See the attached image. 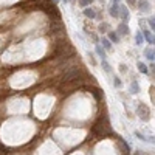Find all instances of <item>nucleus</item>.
I'll return each instance as SVG.
<instances>
[{
  "mask_svg": "<svg viewBox=\"0 0 155 155\" xmlns=\"http://www.w3.org/2000/svg\"><path fill=\"white\" fill-rule=\"evenodd\" d=\"M109 14H110L112 17L120 16V3H112L110 8H109Z\"/></svg>",
  "mask_w": 155,
  "mask_h": 155,
  "instance_id": "0eeeda50",
  "label": "nucleus"
},
{
  "mask_svg": "<svg viewBox=\"0 0 155 155\" xmlns=\"http://www.w3.org/2000/svg\"><path fill=\"white\" fill-rule=\"evenodd\" d=\"M143 37H144V42H148L149 45H154V33H151V30H143Z\"/></svg>",
  "mask_w": 155,
  "mask_h": 155,
  "instance_id": "39448f33",
  "label": "nucleus"
},
{
  "mask_svg": "<svg viewBox=\"0 0 155 155\" xmlns=\"http://www.w3.org/2000/svg\"><path fill=\"white\" fill-rule=\"evenodd\" d=\"M98 31H99V33H109V23H107V22H101Z\"/></svg>",
  "mask_w": 155,
  "mask_h": 155,
  "instance_id": "f3484780",
  "label": "nucleus"
},
{
  "mask_svg": "<svg viewBox=\"0 0 155 155\" xmlns=\"http://www.w3.org/2000/svg\"><path fill=\"white\" fill-rule=\"evenodd\" d=\"M144 56H146V59H148V61L154 62V58H155V54H154V48H152V47L146 48V50H144Z\"/></svg>",
  "mask_w": 155,
  "mask_h": 155,
  "instance_id": "f8f14e48",
  "label": "nucleus"
},
{
  "mask_svg": "<svg viewBox=\"0 0 155 155\" xmlns=\"http://www.w3.org/2000/svg\"><path fill=\"white\" fill-rule=\"evenodd\" d=\"M143 152H144V151H136V152H135V155H144Z\"/></svg>",
  "mask_w": 155,
  "mask_h": 155,
  "instance_id": "b1692460",
  "label": "nucleus"
},
{
  "mask_svg": "<svg viewBox=\"0 0 155 155\" xmlns=\"http://www.w3.org/2000/svg\"><path fill=\"white\" fill-rule=\"evenodd\" d=\"M116 34L120 36V37H121V36H127V34H129V25H127V23H124V22H121L120 25H118Z\"/></svg>",
  "mask_w": 155,
  "mask_h": 155,
  "instance_id": "20e7f679",
  "label": "nucleus"
},
{
  "mask_svg": "<svg viewBox=\"0 0 155 155\" xmlns=\"http://www.w3.org/2000/svg\"><path fill=\"white\" fill-rule=\"evenodd\" d=\"M138 109H141V113H138V116L141 118L143 121H149V115H151V110H149V107L148 106H144V104H138Z\"/></svg>",
  "mask_w": 155,
  "mask_h": 155,
  "instance_id": "f03ea898",
  "label": "nucleus"
},
{
  "mask_svg": "<svg viewBox=\"0 0 155 155\" xmlns=\"http://www.w3.org/2000/svg\"><path fill=\"white\" fill-rule=\"evenodd\" d=\"M130 93L132 95H138L140 93V84H138V81H136V79H133L130 82Z\"/></svg>",
  "mask_w": 155,
  "mask_h": 155,
  "instance_id": "9d476101",
  "label": "nucleus"
},
{
  "mask_svg": "<svg viewBox=\"0 0 155 155\" xmlns=\"http://www.w3.org/2000/svg\"><path fill=\"white\" fill-rule=\"evenodd\" d=\"M135 136L138 140H141V141H148V143H154V136L151 138V136H146L144 133H141L140 130H135Z\"/></svg>",
  "mask_w": 155,
  "mask_h": 155,
  "instance_id": "1a4fd4ad",
  "label": "nucleus"
},
{
  "mask_svg": "<svg viewBox=\"0 0 155 155\" xmlns=\"http://www.w3.org/2000/svg\"><path fill=\"white\" fill-rule=\"evenodd\" d=\"M143 42H144V37H143V33L138 30L135 33V43L136 45H143Z\"/></svg>",
  "mask_w": 155,
  "mask_h": 155,
  "instance_id": "2eb2a0df",
  "label": "nucleus"
},
{
  "mask_svg": "<svg viewBox=\"0 0 155 155\" xmlns=\"http://www.w3.org/2000/svg\"><path fill=\"white\" fill-rule=\"evenodd\" d=\"M87 56H88V61H90V62H92V65H95V67H96V65H98V64H96V58H95V54L88 51V53H87Z\"/></svg>",
  "mask_w": 155,
  "mask_h": 155,
  "instance_id": "6ab92c4d",
  "label": "nucleus"
},
{
  "mask_svg": "<svg viewBox=\"0 0 155 155\" xmlns=\"http://www.w3.org/2000/svg\"><path fill=\"white\" fill-rule=\"evenodd\" d=\"M127 3H129L130 6H135L136 5V0H127Z\"/></svg>",
  "mask_w": 155,
  "mask_h": 155,
  "instance_id": "5701e85b",
  "label": "nucleus"
},
{
  "mask_svg": "<svg viewBox=\"0 0 155 155\" xmlns=\"http://www.w3.org/2000/svg\"><path fill=\"white\" fill-rule=\"evenodd\" d=\"M101 47H103L106 51H109V50H112V43L109 42L107 37H103V39H101Z\"/></svg>",
  "mask_w": 155,
  "mask_h": 155,
  "instance_id": "dca6fc26",
  "label": "nucleus"
},
{
  "mask_svg": "<svg viewBox=\"0 0 155 155\" xmlns=\"http://www.w3.org/2000/svg\"><path fill=\"white\" fill-rule=\"evenodd\" d=\"M136 6H138V10L143 13H149V10H151V5H149L148 0H136Z\"/></svg>",
  "mask_w": 155,
  "mask_h": 155,
  "instance_id": "7ed1b4c3",
  "label": "nucleus"
},
{
  "mask_svg": "<svg viewBox=\"0 0 155 155\" xmlns=\"http://www.w3.org/2000/svg\"><path fill=\"white\" fill-rule=\"evenodd\" d=\"M148 23H149V26L152 28V33H154V30H155V22H154L152 17H149V19H148Z\"/></svg>",
  "mask_w": 155,
  "mask_h": 155,
  "instance_id": "4be33fe9",
  "label": "nucleus"
},
{
  "mask_svg": "<svg viewBox=\"0 0 155 155\" xmlns=\"http://www.w3.org/2000/svg\"><path fill=\"white\" fill-rule=\"evenodd\" d=\"M107 39H109V42L110 43H120L121 40H120V36L116 34V31H109L107 33Z\"/></svg>",
  "mask_w": 155,
  "mask_h": 155,
  "instance_id": "423d86ee",
  "label": "nucleus"
},
{
  "mask_svg": "<svg viewBox=\"0 0 155 155\" xmlns=\"http://www.w3.org/2000/svg\"><path fill=\"white\" fill-rule=\"evenodd\" d=\"M113 85H115L116 88H121V87H123V81L118 78V76H115V78H113Z\"/></svg>",
  "mask_w": 155,
  "mask_h": 155,
  "instance_id": "a211bd4d",
  "label": "nucleus"
},
{
  "mask_svg": "<svg viewBox=\"0 0 155 155\" xmlns=\"http://www.w3.org/2000/svg\"><path fill=\"white\" fill-rule=\"evenodd\" d=\"M121 0H112V3H120Z\"/></svg>",
  "mask_w": 155,
  "mask_h": 155,
  "instance_id": "393cba45",
  "label": "nucleus"
},
{
  "mask_svg": "<svg viewBox=\"0 0 155 155\" xmlns=\"http://www.w3.org/2000/svg\"><path fill=\"white\" fill-rule=\"evenodd\" d=\"M136 68H138V71L143 73V75H148V71H149L148 67H146V64H144V62H140V61L136 62Z\"/></svg>",
  "mask_w": 155,
  "mask_h": 155,
  "instance_id": "4468645a",
  "label": "nucleus"
},
{
  "mask_svg": "<svg viewBox=\"0 0 155 155\" xmlns=\"http://www.w3.org/2000/svg\"><path fill=\"white\" fill-rule=\"evenodd\" d=\"M95 53L98 54V58H99V59H107V53H106V50H104L99 43H96V45H95Z\"/></svg>",
  "mask_w": 155,
  "mask_h": 155,
  "instance_id": "6e6552de",
  "label": "nucleus"
},
{
  "mask_svg": "<svg viewBox=\"0 0 155 155\" xmlns=\"http://www.w3.org/2000/svg\"><path fill=\"white\" fill-rule=\"evenodd\" d=\"M120 19L124 22V23H127L129 22V19H130V13H129V10H127V6H123L121 3H120Z\"/></svg>",
  "mask_w": 155,
  "mask_h": 155,
  "instance_id": "f257e3e1",
  "label": "nucleus"
},
{
  "mask_svg": "<svg viewBox=\"0 0 155 155\" xmlns=\"http://www.w3.org/2000/svg\"><path fill=\"white\" fill-rule=\"evenodd\" d=\"M84 16L87 19H96V11L93 8H84Z\"/></svg>",
  "mask_w": 155,
  "mask_h": 155,
  "instance_id": "9b49d317",
  "label": "nucleus"
},
{
  "mask_svg": "<svg viewBox=\"0 0 155 155\" xmlns=\"http://www.w3.org/2000/svg\"><path fill=\"white\" fill-rule=\"evenodd\" d=\"M120 71H121V75H126V73L129 71V68L126 67V64H120Z\"/></svg>",
  "mask_w": 155,
  "mask_h": 155,
  "instance_id": "412c9836",
  "label": "nucleus"
},
{
  "mask_svg": "<svg viewBox=\"0 0 155 155\" xmlns=\"http://www.w3.org/2000/svg\"><path fill=\"white\" fill-rule=\"evenodd\" d=\"M90 3H93V0H79V5L82 8H88Z\"/></svg>",
  "mask_w": 155,
  "mask_h": 155,
  "instance_id": "aec40b11",
  "label": "nucleus"
},
{
  "mask_svg": "<svg viewBox=\"0 0 155 155\" xmlns=\"http://www.w3.org/2000/svg\"><path fill=\"white\" fill-rule=\"evenodd\" d=\"M101 67H103V70L107 73V75L112 73V67H110V64L107 62V59H101Z\"/></svg>",
  "mask_w": 155,
  "mask_h": 155,
  "instance_id": "ddd939ff",
  "label": "nucleus"
}]
</instances>
